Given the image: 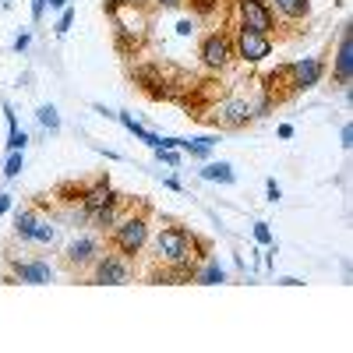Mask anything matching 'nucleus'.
<instances>
[{"mask_svg": "<svg viewBox=\"0 0 353 353\" xmlns=\"http://www.w3.org/2000/svg\"><path fill=\"white\" fill-rule=\"evenodd\" d=\"M39 124L46 128V131H61V117H57V110L53 106H39Z\"/></svg>", "mask_w": 353, "mask_h": 353, "instance_id": "nucleus-18", "label": "nucleus"}, {"mask_svg": "<svg viewBox=\"0 0 353 353\" xmlns=\"http://www.w3.org/2000/svg\"><path fill=\"white\" fill-rule=\"evenodd\" d=\"M103 254L99 241L96 237H74L68 248H64V265L71 272H81V269H92V261Z\"/></svg>", "mask_w": 353, "mask_h": 353, "instance_id": "nucleus-9", "label": "nucleus"}, {"mask_svg": "<svg viewBox=\"0 0 353 353\" xmlns=\"http://www.w3.org/2000/svg\"><path fill=\"white\" fill-rule=\"evenodd\" d=\"M28 43H32V36H28V32H25V36H18V39H14V50H25Z\"/></svg>", "mask_w": 353, "mask_h": 353, "instance_id": "nucleus-28", "label": "nucleus"}, {"mask_svg": "<svg viewBox=\"0 0 353 353\" xmlns=\"http://www.w3.org/2000/svg\"><path fill=\"white\" fill-rule=\"evenodd\" d=\"M124 4H138V0H124Z\"/></svg>", "mask_w": 353, "mask_h": 353, "instance_id": "nucleus-33", "label": "nucleus"}, {"mask_svg": "<svg viewBox=\"0 0 353 353\" xmlns=\"http://www.w3.org/2000/svg\"><path fill=\"white\" fill-rule=\"evenodd\" d=\"M265 194H269V201H279V194H283V191H279V184H276V181H269V184H265Z\"/></svg>", "mask_w": 353, "mask_h": 353, "instance_id": "nucleus-26", "label": "nucleus"}, {"mask_svg": "<svg viewBox=\"0 0 353 353\" xmlns=\"http://www.w3.org/2000/svg\"><path fill=\"white\" fill-rule=\"evenodd\" d=\"M209 254V244L198 241L191 230L184 226H163L159 237H156V258L163 265H170V269H188L194 272L198 261Z\"/></svg>", "mask_w": 353, "mask_h": 353, "instance_id": "nucleus-1", "label": "nucleus"}, {"mask_svg": "<svg viewBox=\"0 0 353 353\" xmlns=\"http://www.w3.org/2000/svg\"><path fill=\"white\" fill-rule=\"evenodd\" d=\"M156 4H159V8H181L184 0H156Z\"/></svg>", "mask_w": 353, "mask_h": 353, "instance_id": "nucleus-31", "label": "nucleus"}, {"mask_svg": "<svg viewBox=\"0 0 353 353\" xmlns=\"http://www.w3.org/2000/svg\"><path fill=\"white\" fill-rule=\"evenodd\" d=\"M145 244H149V209L141 205L138 212H128L117 219V226L110 230V248L121 251L124 258H134Z\"/></svg>", "mask_w": 353, "mask_h": 353, "instance_id": "nucleus-2", "label": "nucleus"}, {"mask_svg": "<svg viewBox=\"0 0 353 353\" xmlns=\"http://www.w3.org/2000/svg\"><path fill=\"white\" fill-rule=\"evenodd\" d=\"M117 198H121V194L113 191V184H110V176H99V181H96L92 188H85V191H81V209H85L88 216H92V212L106 209V205H113Z\"/></svg>", "mask_w": 353, "mask_h": 353, "instance_id": "nucleus-11", "label": "nucleus"}, {"mask_svg": "<svg viewBox=\"0 0 353 353\" xmlns=\"http://www.w3.org/2000/svg\"><path fill=\"white\" fill-rule=\"evenodd\" d=\"M14 233L25 244H39V248H53L57 244V226L39 219L36 209H18L14 216Z\"/></svg>", "mask_w": 353, "mask_h": 353, "instance_id": "nucleus-3", "label": "nucleus"}, {"mask_svg": "<svg viewBox=\"0 0 353 353\" xmlns=\"http://www.w3.org/2000/svg\"><path fill=\"white\" fill-rule=\"evenodd\" d=\"M216 4H219V0H191V8H194L201 18H205V14H212V11H216Z\"/></svg>", "mask_w": 353, "mask_h": 353, "instance_id": "nucleus-23", "label": "nucleus"}, {"mask_svg": "<svg viewBox=\"0 0 353 353\" xmlns=\"http://www.w3.org/2000/svg\"><path fill=\"white\" fill-rule=\"evenodd\" d=\"M233 61V43L226 32H209L201 39V64L209 71H223Z\"/></svg>", "mask_w": 353, "mask_h": 353, "instance_id": "nucleus-8", "label": "nucleus"}, {"mask_svg": "<svg viewBox=\"0 0 353 353\" xmlns=\"http://www.w3.org/2000/svg\"><path fill=\"white\" fill-rule=\"evenodd\" d=\"M11 261V276L14 283H32V286H43V283H53V269L50 261H36V258H8Z\"/></svg>", "mask_w": 353, "mask_h": 353, "instance_id": "nucleus-10", "label": "nucleus"}, {"mask_svg": "<svg viewBox=\"0 0 353 353\" xmlns=\"http://www.w3.org/2000/svg\"><path fill=\"white\" fill-rule=\"evenodd\" d=\"M46 4H50L53 11H64V8H68V0H46Z\"/></svg>", "mask_w": 353, "mask_h": 353, "instance_id": "nucleus-32", "label": "nucleus"}, {"mask_svg": "<svg viewBox=\"0 0 353 353\" xmlns=\"http://www.w3.org/2000/svg\"><path fill=\"white\" fill-rule=\"evenodd\" d=\"M254 241H258V244H272V230H269V223H254Z\"/></svg>", "mask_w": 353, "mask_h": 353, "instance_id": "nucleus-21", "label": "nucleus"}, {"mask_svg": "<svg viewBox=\"0 0 353 353\" xmlns=\"http://www.w3.org/2000/svg\"><path fill=\"white\" fill-rule=\"evenodd\" d=\"M43 11H46V0H32V21H43Z\"/></svg>", "mask_w": 353, "mask_h": 353, "instance_id": "nucleus-25", "label": "nucleus"}, {"mask_svg": "<svg viewBox=\"0 0 353 353\" xmlns=\"http://www.w3.org/2000/svg\"><path fill=\"white\" fill-rule=\"evenodd\" d=\"M152 152H156V159L166 163V166H176V163H181V156H176L173 149H152Z\"/></svg>", "mask_w": 353, "mask_h": 353, "instance_id": "nucleus-24", "label": "nucleus"}, {"mask_svg": "<svg viewBox=\"0 0 353 353\" xmlns=\"http://www.w3.org/2000/svg\"><path fill=\"white\" fill-rule=\"evenodd\" d=\"M194 283H201V286H216V283H226L223 265H219V261H209L205 269H194Z\"/></svg>", "mask_w": 353, "mask_h": 353, "instance_id": "nucleus-16", "label": "nucleus"}, {"mask_svg": "<svg viewBox=\"0 0 353 353\" xmlns=\"http://www.w3.org/2000/svg\"><path fill=\"white\" fill-rule=\"evenodd\" d=\"M131 279V258H124L121 251L99 254L92 261V283L96 286H124Z\"/></svg>", "mask_w": 353, "mask_h": 353, "instance_id": "nucleus-7", "label": "nucleus"}, {"mask_svg": "<svg viewBox=\"0 0 353 353\" xmlns=\"http://www.w3.org/2000/svg\"><path fill=\"white\" fill-rule=\"evenodd\" d=\"M205 181H219V184H233V166L230 163H209L201 170Z\"/></svg>", "mask_w": 353, "mask_h": 353, "instance_id": "nucleus-17", "label": "nucleus"}, {"mask_svg": "<svg viewBox=\"0 0 353 353\" xmlns=\"http://www.w3.org/2000/svg\"><path fill=\"white\" fill-rule=\"evenodd\" d=\"M269 4H272V11H279L290 21H301L311 11V0H269Z\"/></svg>", "mask_w": 353, "mask_h": 353, "instance_id": "nucleus-14", "label": "nucleus"}, {"mask_svg": "<svg viewBox=\"0 0 353 353\" xmlns=\"http://www.w3.org/2000/svg\"><path fill=\"white\" fill-rule=\"evenodd\" d=\"M25 141H28V134L14 128V131H11V138H8V152H21V149H25Z\"/></svg>", "mask_w": 353, "mask_h": 353, "instance_id": "nucleus-20", "label": "nucleus"}, {"mask_svg": "<svg viewBox=\"0 0 353 353\" xmlns=\"http://www.w3.org/2000/svg\"><path fill=\"white\" fill-rule=\"evenodd\" d=\"M121 216H124V194L117 198L113 205H106V209L92 212V216H88V223H92L99 233H106V230H113V226H117V219H121Z\"/></svg>", "mask_w": 353, "mask_h": 353, "instance_id": "nucleus-13", "label": "nucleus"}, {"mask_svg": "<svg viewBox=\"0 0 353 353\" xmlns=\"http://www.w3.org/2000/svg\"><path fill=\"white\" fill-rule=\"evenodd\" d=\"M233 8H237V25L251 28V32L269 36L276 28V11L269 0H233Z\"/></svg>", "mask_w": 353, "mask_h": 353, "instance_id": "nucleus-6", "label": "nucleus"}, {"mask_svg": "<svg viewBox=\"0 0 353 353\" xmlns=\"http://www.w3.org/2000/svg\"><path fill=\"white\" fill-rule=\"evenodd\" d=\"M18 173H21V152H11L8 163H4V176L11 181V176H18Z\"/></svg>", "mask_w": 353, "mask_h": 353, "instance_id": "nucleus-19", "label": "nucleus"}, {"mask_svg": "<svg viewBox=\"0 0 353 353\" xmlns=\"http://www.w3.org/2000/svg\"><path fill=\"white\" fill-rule=\"evenodd\" d=\"M254 117H261V110L251 106V99H244V96H226V99H219L216 110H212V124H219V128H244V124L254 121Z\"/></svg>", "mask_w": 353, "mask_h": 353, "instance_id": "nucleus-5", "label": "nucleus"}, {"mask_svg": "<svg viewBox=\"0 0 353 353\" xmlns=\"http://www.w3.org/2000/svg\"><path fill=\"white\" fill-rule=\"evenodd\" d=\"M176 32H181V36H191V32H194V21H181V25H176Z\"/></svg>", "mask_w": 353, "mask_h": 353, "instance_id": "nucleus-27", "label": "nucleus"}, {"mask_svg": "<svg viewBox=\"0 0 353 353\" xmlns=\"http://www.w3.org/2000/svg\"><path fill=\"white\" fill-rule=\"evenodd\" d=\"M233 57H241L244 64H261L265 57L272 53V39L261 36V32H251L244 25H233Z\"/></svg>", "mask_w": 353, "mask_h": 353, "instance_id": "nucleus-4", "label": "nucleus"}, {"mask_svg": "<svg viewBox=\"0 0 353 353\" xmlns=\"http://www.w3.org/2000/svg\"><path fill=\"white\" fill-rule=\"evenodd\" d=\"M336 85H350L353 78V46H350V28H343L339 36V53H336Z\"/></svg>", "mask_w": 353, "mask_h": 353, "instance_id": "nucleus-12", "label": "nucleus"}, {"mask_svg": "<svg viewBox=\"0 0 353 353\" xmlns=\"http://www.w3.org/2000/svg\"><path fill=\"white\" fill-rule=\"evenodd\" d=\"M11 209V194H0V216H4Z\"/></svg>", "mask_w": 353, "mask_h": 353, "instance_id": "nucleus-30", "label": "nucleus"}, {"mask_svg": "<svg viewBox=\"0 0 353 353\" xmlns=\"http://www.w3.org/2000/svg\"><path fill=\"white\" fill-rule=\"evenodd\" d=\"M212 145H216V138H176V149H184V152H191V156H198V159L209 156Z\"/></svg>", "mask_w": 353, "mask_h": 353, "instance_id": "nucleus-15", "label": "nucleus"}, {"mask_svg": "<svg viewBox=\"0 0 353 353\" xmlns=\"http://www.w3.org/2000/svg\"><path fill=\"white\" fill-rule=\"evenodd\" d=\"M71 21H74V11L64 8V11H61V21H57V36H64L68 28H71Z\"/></svg>", "mask_w": 353, "mask_h": 353, "instance_id": "nucleus-22", "label": "nucleus"}, {"mask_svg": "<svg viewBox=\"0 0 353 353\" xmlns=\"http://www.w3.org/2000/svg\"><path fill=\"white\" fill-rule=\"evenodd\" d=\"M350 141H353V128L346 124V128H343V149H350Z\"/></svg>", "mask_w": 353, "mask_h": 353, "instance_id": "nucleus-29", "label": "nucleus"}]
</instances>
